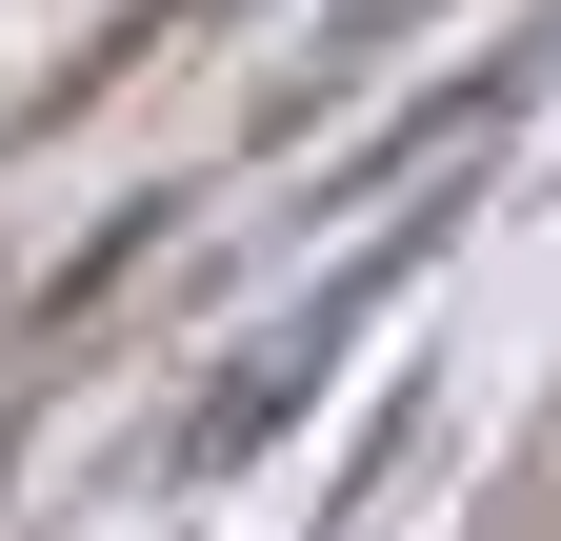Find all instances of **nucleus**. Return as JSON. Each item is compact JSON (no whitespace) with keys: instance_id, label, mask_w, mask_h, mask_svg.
Masks as SVG:
<instances>
[{"instance_id":"nucleus-2","label":"nucleus","mask_w":561,"mask_h":541,"mask_svg":"<svg viewBox=\"0 0 561 541\" xmlns=\"http://www.w3.org/2000/svg\"><path fill=\"white\" fill-rule=\"evenodd\" d=\"M401 21H421V0H341V41H301V60H321V81H362V60H381Z\"/></svg>"},{"instance_id":"nucleus-1","label":"nucleus","mask_w":561,"mask_h":541,"mask_svg":"<svg viewBox=\"0 0 561 541\" xmlns=\"http://www.w3.org/2000/svg\"><path fill=\"white\" fill-rule=\"evenodd\" d=\"M541 60H561V41H502L481 81H442V101H401L381 141H362V161H341V181L301 200V221H362V200H401V181H442V161H481V141H502V120L541 101Z\"/></svg>"}]
</instances>
